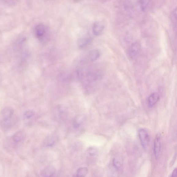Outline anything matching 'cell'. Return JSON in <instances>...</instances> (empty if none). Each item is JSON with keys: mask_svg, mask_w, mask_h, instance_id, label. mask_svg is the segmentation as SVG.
<instances>
[{"mask_svg": "<svg viewBox=\"0 0 177 177\" xmlns=\"http://www.w3.org/2000/svg\"><path fill=\"white\" fill-rule=\"evenodd\" d=\"M35 33L37 38L42 43H46L49 40V32L46 26L42 24H38L36 26Z\"/></svg>", "mask_w": 177, "mask_h": 177, "instance_id": "obj_1", "label": "cell"}, {"mask_svg": "<svg viewBox=\"0 0 177 177\" xmlns=\"http://www.w3.org/2000/svg\"><path fill=\"white\" fill-rule=\"evenodd\" d=\"M138 135L142 147L146 149L149 145L150 137L147 131L144 129H140L138 130Z\"/></svg>", "mask_w": 177, "mask_h": 177, "instance_id": "obj_2", "label": "cell"}, {"mask_svg": "<svg viewBox=\"0 0 177 177\" xmlns=\"http://www.w3.org/2000/svg\"><path fill=\"white\" fill-rule=\"evenodd\" d=\"M14 114V110L11 107H7L4 108L1 112V116L3 121L6 123L10 122Z\"/></svg>", "mask_w": 177, "mask_h": 177, "instance_id": "obj_3", "label": "cell"}, {"mask_svg": "<svg viewBox=\"0 0 177 177\" xmlns=\"http://www.w3.org/2000/svg\"><path fill=\"white\" fill-rule=\"evenodd\" d=\"M141 45L139 42L134 43L129 48L127 51V54L130 58L135 57L140 51Z\"/></svg>", "mask_w": 177, "mask_h": 177, "instance_id": "obj_4", "label": "cell"}, {"mask_svg": "<svg viewBox=\"0 0 177 177\" xmlns=\"http://www.w3.org/2000/svg\"><path fill=\"white\" fill-rule=\"evenodd\" d=\"M161 147V135L160 133H158L155 137L154 142V152L156 159H158L160 156Z\"/></svg>", "mask_w": 177, "mask_h": 177, "instance_id": "obj_5", "label": "cell"}, {"mask_svg": "<svg viewBox=\"0 0 177 177\" xmlns=\"http://www.w3.org/2000/svg\"><path fill=\"white\" fill-rule=\"evenodd\" d=\"M104 29V25L102 22L100 21H96L93 25V33L95 36H100L103 33Z\"/></svg>", "mask_w": 177, "mask_h": 177, "instance_id": "obj_6", "label": "cell"}, {"mask_svg": "<svg viewBox=\"0 0 177 177\" xmlns=\"http://www.w3.org/2000/svg\"><path fill=\"white\" fill-rule=\"evenodd\" d=\"M25 137V132L22 130H20L14 134L12 137V139L15 143H19L24 140Z\"/></svg>", "mask_w": 177, "mask_h": 177, "instance_id": "obj_7", "label": "cell"}, {"mask_svg": "<svg viewBox=\"0 0 177 177\" xmlns=\"http://www.w3.org/2000/svg\"><path fill=\"white\" fill-rule=\"evenodd\" d=\"M160 99V95L156 93H154L150 95L148 99V104L150 107H153Z\"/></svg>", "mask_w": 177, "mask_h": 177, "instance_id": "obj_8", "label": "cell"}, {"mask_svg": "<svg viewBox=\"0 0 177 177\" xmlns=\"http://www.w3.org/2000/svg\"><path fill=\"white\" fill-rule=\"evenodd\" d=\"M55 173V170L52 166H48L43 170L41 173V175L44 177L52 176Z\"/></svg>", "mask_w": 177, "mask_h": 177, "instance_id": "obj_9", "label": "cell"}, {"mask_svg": "<svg viewBox=\"0 0 177 177\" xmlns=\"http://www.w3.org/2000/svg\"><path fill=\"white\" fill-rule=\"evenodd\" d=\"M139 2L142 11L146 12L151 6L152 0H139Z\"/></svg>", "mask_w": 177, "mask_h": 177, "instance_id": "obj_10", "label": "cell"}, {"mask_svg": "<svg viewBox=\"0 0 177 177\" xmlns=\"http://www.w3.org/2000/svg\"><path fill=\"white\" fill-rule=\"evenodd\" d=\"M100 55V52L98 50H93L90 52L88 57L91 62H94L98 59Z\"/></svg>", "mask_w": 177, "mask_h": 177, "instance_id": "obj_11", "label": "cell"}, {"mask_svg": "<svg viewBox=\"0 0 177 177\" xmlns=\"http://www.w3.org/2000/svg\"><path fill=\"white\" fill-rule=\"evenodd\" d=\"M58 138L56 135H51L48 137L45 141V145L47 146H51L57 141Z\"/></svg>", "mask_w": 177, "mask_h": 177, "instance_id": "obj_12", "label": "cell"}, {"mask_svg": "<svg viewBox=\"0 0 177 177\" xmlns=\"http://www.w3.org/2000/svg\"><path fill=\"white\" fill-rule=\"evenodd\" d=\"M91 39L89 37H85L80 39L78 41V45L79 48H83L90 43Z\"/></svg>", "mask_w": 177, "mask_h": 177, "instance_id": "obj_13", "label": "cell"}, {"mask_svg": "<svg viewBox=\"0 0 177 177\" xmlns=\"http://www.w3.org/2000/svg\"><path fill=\"white\" fill-rule=\"evenodd\" d=\"M88 170L86 168H81L77 170L76 173V176L84 177L87 175L88 174Z\"/></svg>", "mask_w": 177, "mask_h": 177, "instance_id": "obj_14", "label": "cell"}, {"mask_svg": "<svg viewBox=\"0 0 177 177\" xmlns=\"http://www.w3.org/2000/svg\"><path fill=\"white\" fill-rule=\"evenodd\" d=\"M84 117L82 116H80L76 117L73 121V125L75 128H78L79 126L81 125L82 123L84 121Z\"/></svg>", "mask_w": 177, "mask_h": 177, "instance_id": "obj_15", "label": "cell"}, {"mask_svg": "<svg viewBox=\"0 0 177 177\" xmlns=\"http://www.w3.org/2000/svg\"><path fill=\"white\" fill-rule=\"evenodd\" d=\"M87 154L90 157H94L97 155L98 151L94 147H89L87 150Z\"/></svg>", "mask_w": 177, "mask_h": 177, "instance_id": "obj_16", "label": "cell"}, {"mask_svg": "<svg viewBox=\"0 0 177 177\" xmlns=\"http://www.w3.org/2000/svg\"><path fill=\"white\" fill-rule=\"evenodd\" d=\"M35 114V112L33 110H28L25 111L24 113V116L27 119H31L33 117Z\"/></svg>", "mask_w": 177, "mask_h": 177, "instance_id": "obj_17", "label": "cell"}, {"mask_svg": "<svg viewBox=\"0 0 177 177\" xmlns=\"http://www.w3.org/2000/svg\"><path fill=\"white\" fill-rule=\"evenodd\" d=\"M176 9L174 10V11L171 13V21L173 24H176Z\"/></svg>", "mask_w": 177, "mask_h": 177, "instance_id": "obj_18", "label": "cell"}, {"mask_svg": "<svg viewBox=\"0 0 177 177\" xmlns=\"http://www.w3.org/2000/svg\"><path fill=\"white\" fill-rule=\"evenodd\" d=\"M113 164L114 167L117 170H119L121 167V163L119 161V160H118L117 159H115L113 160Z\"/></svg>", "mask_w": 177, "mask_h": 177, "instance_id": "obj_19", "label": "cell"}, {"mask_svg": "<svg viewBox=\"0 0 177 177\" xmlns=\"http://www.w3.org/2000/svg\"><path fill=\"white\" fill-rule=\"evenodd\" d=\"M5 1L7 2V3L11 4H14L16 1V0H5Z\"/></svg>", "mask_w": 177, "mask_h": 177, "instance_id": "obj_20", "label": "cell"}, {"mask_svg": "<svg viewBox=\"0 0 177 177\" xmlns=\"http://www.w3.org/2000/svg\"><path fill=\"white\" fill-rule=\"evenodd\" d=\"M177 175V168H175V169L174 170L171 174V177H175Z\"/></svg>", "mask_w": 177, "mask_h": 177, "instance_id": "obj_21", "label": "cell"}, {"mask_svg": "<svg viewBox=\"0 0 177 177\" xmlns=\"http://www.w3.org/2000/svg\"><path fill=\"white\" fill-rule=\"evenodd\" d=\"M74 1H81V0H74Z\"/></svg>", "mask_w": 177, "mask_h": 177, "instance_id": "obj_22", "label": "cell"}]
</instances>
